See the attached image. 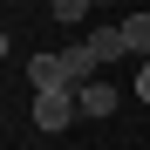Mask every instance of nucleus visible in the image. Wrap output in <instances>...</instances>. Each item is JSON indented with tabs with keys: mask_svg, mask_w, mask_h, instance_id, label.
<instances>
[{
	"mask_svg": "<svg viewBox=\"0 0 150 150\" xmlns=\"http://www.w3.org/2000/svg\"><path fill=\"white\" fill-rule=\"evenodd\" d=\"M82 116V89H34V130H68Z\"/></svg>",
	"mask_w": 150,
	"mask_h": 150,
	"instance_id": "obj_1",
	"label": "nucleus"
},
{
	"mask_svg": "<svg viewBox=\"0 0 150 150\" xmlns=\"http://www.w3.org/2000/svg\"><path fill=\"white\" fill-rule=\"evenodd\" d=\"M28 82H34V89H75V82H68V55H34V62H28Z\"/></svg>",
	"mask_w": 150,
	"mask_h": 150,
	"instance_id": "obj_2",
	"label": "nucleus"
},
{
	"mask_svg": "<svg viewBox=\"0 0 150 150\" xmlns=\"http://www.w3.org/2000/svg\"><path fill=\"white\" fill-rule=\"evenodd\" d=\"M96 68H103V55H96V48L82 41V48H68V82L82 89V82H96Z\"/></svg>",
	"mask_w": 150,
	"mask_h": 150,
	"instance_id": "obj_3",
	"label": "nucleus"
},
{
	"mask_svg": "<svg viewBox=\"0 0 150 150\" xmlns=\"http://www.w3.org/2000/svg\"><path fill=\"white\" fill-rule=\"evenodd\" d=\"M116 109V89L103 82V75H96V82H82V116H109Z\"/></svg>",
	"mask_w": 150,
	"mask_h": 150,
	"instance_id": "obj_4",
	"label": "nucleus"
},
{
	"mask_svg": "<svg viewBox=\"0 0 150 150\" xmlns=\"http://www.w3.org/2000/svg\"><path fill=\"white\" fill-rule=\"evenodd\" d=\"M116 28H123V41H130V55H150V14H123Z\"/></svg>",
	"mask_w": 150,
	"mask_h": 150,
	"instance_id": "obj_5",
	"label": "nucleus"
},
{
	"mask_svg": "<svg viewBox=\"0 0 150 150\" xmlns=\"http://www.w3.org/2000/svg\"><path fill=\"white\" fill-rule=\"evenodd\" d=\"M89 48H96L103 62H116V55H123L130 41H123V28H96V34H89Z\"/></svg>",
	"mask_w": 150,
	"mask_h": 150,
	"instance_id": "obj_6",
	"label": "nucleus"
},
{
	"mask_svg": "<svg viewBox=\"0 0 150 150\" xmlns=\"http://www.w3.org/2000/svg\"><path fill=\"white\" fill-rule=\"evenodd\" d=\"M89 7H96V0H48V14H55L62 28H68V21H89Z\"/></svg>",
	"mask_w": 150,
	"mask_h": 150,
	"instance_id": "obj_7",
	"label": "nucleus"
},
{
	"mask_svg": "<svg viewBox=\"0 0 150 150\" xmlns=\"http://www.w3.org/2000/svg\"><path fill=\"white\" fill-rule=\"evenodd\" d=\"M137 103H150V55H143V68H137Z\"/></svg>",
	"mask_w": 150,
	"mask_h": 150,
	"instance_id": "obj_8",
	"label": "nucleus"
}]
</instances>
